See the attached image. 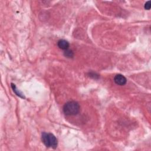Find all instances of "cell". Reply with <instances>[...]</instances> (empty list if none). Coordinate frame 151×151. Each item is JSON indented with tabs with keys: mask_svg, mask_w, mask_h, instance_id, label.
<instances>
[{
	"mask_svg": "<svg viewBox=\"0 0 151 151\" xmlns=\"http://www.w3.org/2000/svg\"><path fill=\"white\" fill-rule=\"evenodd\" d=\"M151 4H150V1H147L145 4V9L146 10H149L150 9Z\"/></svg>",
	"mask_w": 151,
	"mask_h": 151,
	"instance_id": "obj_7",
	"label": "cell"
},
{
	"mask_svg": "<svg viewBox=\"0 0 151 151\" xmlns=\"http://www.w3.org/2000/svg\"><path fill=\"white\" fill-rule=\"evenodd\" d=\"M57 46L60 49L63 50L65 51V50L68 49L70 44H69V43L67 41V40L62 39V40H60L58 42Z\"/></svg>",
	"mask_w": 151,
	"mask_h": 151,
	"instance_id": "obj_4",
	"label": "cell"
},
{
	"mask_svg": "<svg viewBox=\"0 0 151 151\" xmlns=\"http://www.w3.org/2000/svg\"><path fill=\"white\" fill-rule=\"evenodd\" d=\"M80 110V105L76 101H69L63 106V112L67 116L76 115L79 113Z\"/></svg>",
	"mask_w": 151,
	"mask_h": 151,
	"instance_id": "obj_1",
	"label": "cell"
},
{
	"mask_svg": "<svg viewBox=\"0 0 151 151\" xmlns=\"http://www.w3.org/2000/svg\"><path fill=\"white\" fill-rule=\"evenodd\" d=\"M42 140L43 143L47 148H52L53 149H56L57 146V139L56 136L51 133H42Z\"/></svg>",
	"mask_w": 151,
	"mask_h": 151,
	"instance_id": "obj_2",
	"label": "cell"
},
{
	"mask_svg": "<svg viewBox=\"0 0 151 151\" xmlns=\"http://www.w3.org/2000/svg\"><path fill=\"white\" fill-rule=\"evenodd\" d=\"M114 82L115 83L119 86H123L127 82L126 78L122 74H116L114 77Z\"/></svg>",
	"mask_w": 151,
	"mask_h": 151,
	"instance_id": "obj_3",
	"label": "cell"
},
{
	"mask_svg": "<svg viewBox=\"0 0 151 151\" xmlns=\"http://www.w3.org/2000/svg\"><path fill=\"white\" fill-rule=\"evenodd\" d=\"M64 54L66 57H68V58H72L74 56L73 52L72 51H71L70 50H68V49L65 50Z\"/></svg>",
	"mask_w": 151,
	"mask_h": 151,
	"instance_id": "obj_6",
	"label": "cell"
},
{
	"mask_svg": "<svg viewBox=\"0 0 151 151\" xmlns=\"http://www.w3.org/2000/svg\"><path fill=\"white\" fill-rule=\"evenodd\" d=\"M11 87H12V89H13V90L14 92L17 96H18L19 97H21V98H25V97H24V96L23 95V93H22L21 92H20L19 91V90L17 89V88L15 85H14V84H13V83H11Z\"/></svg>",
	"mask_w": 151,
	"mask_h": 151,
	"instance_id": "obj_5",
	"label": "cell"
}]
</instances>
